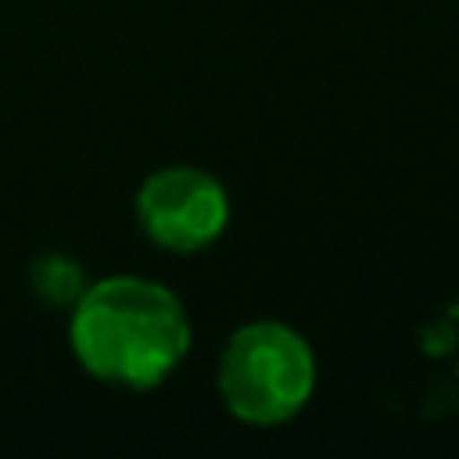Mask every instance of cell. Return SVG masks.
<instances>
[{
  "instance_id": "1",
  "label": "cell",
  "mask_w": 459,
  "mask_h": 459,
  "mask_svg": "<svg viewBox=\"0 0 459 459\" xmlns=\"http://www.w3.org/2000/svg\"><path fill=\"white\" fill-rule=\"evenodd\" d=\"M68 337L90 377L143 391L179 366L190 348V323L169 287L108 276L75 298Z\"/></svg>"
},
{
  "instance_id": "2",
  "label": "cell",
  "mask_w": 459,
  "mask_h": 459,
  "mask_svg": "<svg viewBox=\"0 0 459 459\" xmlns=\"http://www.w3.org/2000/svg\"><path fill=\"white\" fill-rule=\"evenodd\" d=\"M316 387V359L308 341L273 319L240 326L219 362V394L226 409L255 427L290 420Z\"/></svg>"
},
{
  "instance_id": "3",
  "label": "cell",
  "mask_w": 459,
  "mask_h": 459,
  "mask_svg": "<svg viewBox=\"0 0 459 459\" xmlns=\"http://www.w3.org/2000/svg\"><path fill=\"white\" fill-rule=\"evenodd\" d=\"M136 215L154 244L186 255L208 247L226 230L230 201L215 176L190 165H172L143 179Z\"/></svg>"
},
{
  "instance_id": "4",
  "label": "cell",
  "mask_w": 459,
  "mask_h": 459,
  "mask_svg": "<svg viewBox=\"0 0 459 459\" xmlns=\"http://www.w3.org/2000/svg\"><path fill=\"white\" fill-rule=\"evenodd\" d=\"M32 287L50 305H68L86 290L79 265L65 255H39L36 265H32Z\"/></svg>"
}]
</instances>
